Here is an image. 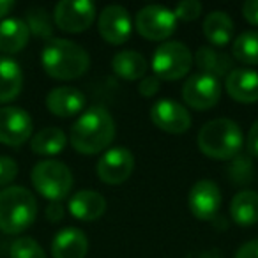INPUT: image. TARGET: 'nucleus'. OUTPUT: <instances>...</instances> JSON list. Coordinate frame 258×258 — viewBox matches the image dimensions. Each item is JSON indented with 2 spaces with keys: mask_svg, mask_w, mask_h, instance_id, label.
Instances as JSON below:
<instances>
[{
  "mask_svg": "<svg viewBox=\"0 0 258 258\" xmlns=\"http://www.w3.org/2000/svg\"><path fill=\"white\" fill-rule=\"evenodd\" d=\"M115 138V120L103 106H90L73 124L69 142L80 154L103 152Z\"/></svg>",
  "mask_w": 258,
  "mask_h": 258,
  "instance_id": "1",
  "label": "nucleus"
},
{
  "mask_svg": "<svg viewBox=\"0 0 258 258\" xmlns=\"http://www.w3.org/2000/svg\"><path fill=\"white\" fill-rule=\"evenodd\" d=\"M41 64L48 76L55 80H76L87 73L90 57L80 44L69 39H50L43 48Z\"/></svg>",
  "mask_w": 258,
  "mask_h": 258,
  "instance_id": "2",
  "label": "nucleus"
},
{
  "mask_svg": "<svg viewBox=\"0 0 258 258\" xmlns=\"http://www.w3.org/2000/svg\"><path fill=\"white\" fill-rule=\"evenodd\" d=\"M89 253V239L78 228H64L51 240L53 258H85Z\"/></svg>",
  "mask_w": 258,
  "mask_h": 258,
  "instance_id": "17",
  "label": "nucleus"
},
{
  "mask_svg": "<svg viewBox=\"0 0 258 258\" xmlns=\"http://www.w3.org/2000/svg\"><path fill=\"white\" fill-rule=\"evenodd\" d=\"M46 218L53 223L60 221L64 218V207H62L60 202H50V205L46 207Z\"/></svg>",
  "mask_w": 258,
  "mask_h": 258,
  "instance_id": "35",
  "label": "nucleus"
},
{
  "mask_svg": "<svg viewBox=\"0 0 258 258\" xmlns=\"http://www.w3.org/2000/svg\"><path fill=\"white\" fill-rule=\"evenodd\" d=\"M37 202L27 187L8 186L0 191V232L18 235L34 225Z\"/></svg>",
  "mask_w": 258,
  "mask_h": 258,
  "instance_id": "4",
  "label": "nucleus"
},
{
  "mask_svg": "<svg viewBox=\"0 0 258 258\" xmlns=\"http://www.w3.org/2000/svg\"><path fill=\"white\" fill-rule=\"evenodd\" d=\"M85 103V94L75 87H57V89L50 90L46 96V108L50 110V113L62 118L82 113Z\"/></svg>",
  "mask_w": 258,
  "mask_h": 258,
  "instance_id": "16",
  "label": "nucleus"
},
{
  "mask_svg": "<svg viewBox=\"0 0 258 258\" xmlns=\"http://www.w3.org/2000/svg\"><path fill=\"white\" fill-rule=\"evenodd\" d=\"M18 175V163L9 156H0V187L8 186Z\"/></svg>",
  "mask_w": 258,
  "mask_h": 258,
  "instance_id": "30",
  "label": "nucleus"
},
{
  "mask_svg": "<svg viewBox=\"0 0 258 258\" xmlns=\"http://www.w3.org/2000/svg\"><path fill=\"white\" fill-rule=\"evenodd\" d=\"M34 122L29 111L18 106L0 108V144L8 147H20L30 140Z\"/></svg>",
  "mask_w": 258,
  "mask_h": 258,
  "instance_id": "9",
  "label": "nucleus"
},
{
  "mask_svg": "<svg viewBox=\"0 0 258 258\" xmlns=\"http://www.w3.org/2000/svg\"><path fill=\"white\" fill-rule=\"evenodd\" d=\"M187 205L195 218L202 221H211L218 216L221 207V191L218 184L209 179H202L189 189L187 195Z\"/></svg>",
  "mask_w": 258,
  "mask_h": 258,
  "instance_id": "13",
  "label": "nucleus"
},
{
  "mask_svg": "<svg viewBox=\"0 0 258 258\" xmlns=\"http://www.w3.org/2000/svg\"><path fill=\"white\" fill-rule=\"evenodd\" d=\"M247 151L251 156L258 158V120H254V124L249 127V133H247Z\"/></svg>",
  "mask_w": 258,
  "mask_h": 258,
  "instance_id": "34",
  "label": "nucleus"
},
{
  "mask_svg": "<svg viewBox=\"0 0 258 258\" xmlns=\"http://www.w3.org/2000/svg\"><path fill=\"white\" fill-rule=\"evenodd\" d=\"M232 64V57H228L226 53H219L209 46H202L197 51V66L200 73L211 75L218 80L219 76H228V73L233 71Z\"/></svg>",
  "mask_w": 258,
  "mask_h": 258,
  "instance_id": "25",
  "label": "nucleus"
},
{
  "mask_svg": "<svg viewBox=\"0 0 258 258\" xmlns=\"http://www.w3.org/2000/svg\"><path fill=\"white\" fill-rule=\"evenodd\" d=\"M232 219L239 226H253L258 223V193L256 191H240L230 204Z\"/></svg>",
  "mask_w": 258,
  "mask_h": 258,
  "instance_id": "23",
  "label": "nucleus"
},
{
  "mask_svg": "<svg viewBox=\"0 0 258 258\" xmlns=\"http://www.w3.org/2000/svg\"><path fill=\"white\" fill-rule=\"evenodd\" d=\"M151 120L156 127L170 135H182L191 127V115L173 99H159L151 108Z\"/></svg>",
  "mask_w": 258,
  "mask_h": 258,
  "instance_id": "12",
  "label": "nucleus"
},
{
  "mask_svg": "<svg viewBox=\"0 0 258 258\" xmlns=\"http://www.w3.org/2000/svg\"><path fill=\"white\" fill-rule=\"evenodd\" d=\"M30 30L23 20L8 18L0 22V51L4 55H13L27 46Z\"/></svg>",
  "mask_w": 258,
  "mask_h": 258,
  "instance_id": "19",
  "label": "nucleus"
},
{
  "mask_svg": "<svg viewBox=\"0 0 258 258\" xmlns=\"http://www.w3.org/2000/svg\"><path fill=\"white\" fill-rule=\"evenodd\" d=\"M198 149L207 158L226 161L233 159L240 152L244 144V135L239 124L232 118H214L204 124L198 131Z\"/></svg>",
  "mask_w": 258,
  "mask_h": 258,
  "instance_id": "3",
  "label": "nucleus"
},
{
  "mask_svg": "<svg viewBox=\"0 0 258 258\" xmlns=\"http://www.w3.org/2000/svg\"><path fill=\"white\" fill-rule=\"evenodd\" d=\"M68 145V137L60 127H44L30 140L32 152L39 156H57Z\"/></svg>",
  "mask_w": 258,
  "mask_h": 258,
  "instance_id": "24",
  "label": "nucleus"
},
{
  "mask_svg": "<svg viewBox=\"0 0 258 258\" xmlns=\"http://www.w3.org/2000/svg\"><path fill=\"white\" fill-rule=\"evenodd\" d=\"M27 27L30 34H34L39 39H50L53 36V22L46 9L43 8H32L27 13Z\"/></svg>",
  "mask_w": 258,
  "mask_h": 258,
  "instance_id": "27",
  "label": "nucleus"
},
{
  "mask_svg": "<svg viewBox=\"0 0 258 258\" xmlns=\"http://www.w3.org/2000/svg\"><path fill=\"white\" fill-rule=\"evenodd\" d=\"M235 258H258V239H253L249 242L242 244L237 249Z\"/></svg>",
  "mask_w": 258,
  "mask_h": 258,
  "instance_id": "33",
  "label": "nucleus"
},
{
  "mask_svg": "<svg viewBox=\"0 0 258 258\" xmlns=\"http://www.w3.org/2000/svg\"><path fill=\"white\" fill-rule=\"evenodd\" d=\"M69 212L80 221H96L106 212V200L97 191L82 189L69 198Z\"/></svg>",
  "mask_w": 258,
  "mask_h": 258,
  "instance_id": "18",
  "label": "nucleus"
},
{
  "mask_svg": "<svg viewBox=\"0 0 258 258\" xmlns=\"http://www.w3.org/2000/svg\"><path fill=\"white\" fill-rule=\"evenodd\" d=\"M242 16L251 25L258 27V0H249L242 6Z\"/></svg>",
  "mask_w": 258,
  "mask_h": 258,
  "instance_id": "32",
  "label": "nucleus"
},
{
  "mask_svg": "<svg viewBox=\"0 0 258 258\" xmlns=\"http://www.w3.org/2000/svg\"><path fill=\"white\" fill-rule=\"evenodd\" d=\"M225 89L237 103H256L258 101V71L237 68L225 78Z\"/></svg>",
  "mask_w": 258,
  "mask_h": 258,
  "instance_id": "15",
  "label": "nucleus"
},
{
  "mask_svg": "<svg viewBox=\"0 0 258 258\" xmlns=\"http://www.w3.org/2000/svg\"><path fill=\"white\" fill-rule=\"evenodd\" d=\"M111 68H113L115 75L129 80V82L145 78V75H147V60L144 55L133 50L118 51L111 60Z\"/></svg>",
  "mask_w": 258,
  "mask_h": 258,
  "instance_id": "22",
  "label": "nucleus"
},
{
  "mask_svg": "<svg viewBox=\"0 0 258 258\" xmlns=\"http://www.w3.org/2000/svg\"><path fill=\"white\" fill-rule=\"evenodd\" d=\"M193 64V53L180 41H168L158 46L152 57V71L158 80L173 82L189 73Z\"/></svg>",
  "mask_w": 258,
  "mask_h": 258,
  "instance_id": "6",
  "label": "nucleus"
},
{
  "mask_svg": "<svg viewBox=\"0 0 258 258\" xmlns=\"http://www.w3.org/2000/svg\"><path fill=\"white\" fill-rule=\"evenodd\" d=\"M204 34L214 46H226L233 37V20L225 11H212L204 20Z\"/></svg>",
  "mask_w": 258,
  "mask_h": 258,
  "instance_id": "21",
  "label": "nucleus"
},
{
  "mask_svg": "<svg viewBox=\"0 0 258 258\" xmlns=\"http://www.w3.org/2000/svg\"><path fill=\"white\" fill-rule=\"evenodd\" d=\"M232 55L242 64L258 66V30H246L233 41Z\"/></svg>",
  "mask_w": 258,
  "mask_h": 258,
  "instance_id": "26",
  "label": "nucleus"
},
{
  "mask_svg": "<svg viewBox=\"0 0 258 258\" xmlns=\"http://www.w3.org/2000/svg\"><path fill=\"white\" fill-rule=\"evenodd\" d=\"M96 20V6L89 0H60L55 6L53 22L69 34L85 32Z\"/></svg>",
  "mask_w": 258,
  "mask_h": 258,
  "instance_id": "8",
  "label": "nucleus"
},
{
  "mask_svg": "<svg viewBox=\"0 0 258 258\" xmlns=\"http://www.w3.org/2000/svg\"><path fill=\"white\" fill-rule=\"evenodd\" d=\"M159 85H161V80H158L156 76H145L138 85V92L144 97H154L159 90Z\"/></svg>",
  "mask_w": 258,
  "mask_h": 258,
  "instance_id": "31",
  "label": "nucleus"
},
{
  "mask_svg": "<svg viewBox=\"0 0 258 258\" xmlns=\"http://www.w3.org/2000/svg\"><path fill=\"white\" fill-rule=\"evenodd\" d=\"M202 9H204V6L198 0H184L175 6L173 15L177 20H182V22H195L202 15Z\"/></svg>",
  "mask_w": 258,
  "mask_h": 258,
  "instance_id": "29",
  "label": "nucleus"
},
{
  "mask_svg": "<svg viewBox=\"0 0 258 258\" xmlns=\"http://www.w3.org/2000/svg\"><path fill=\"white\" fill-rule=\"evenodd\" d=\"M135 170V156L125 147H115L104 152L97 161V175L104 184L118 186L131 177Z\"/></svg>",
  "mask_w": 258,
  "mask_h": 258,
  "instance_id": "11",
  "label": "nucleus"
},
{
  "mask_svg": "<svg viewBox=\"0 0 258 258\" xmlns=\"http://www.w3.org/2000/svg\"><path fill=\"white\" fill-rule=\"evenodd\" d=\"M13 8H15L13 0H0V20L4 18V16H8Z\"/></svg>",
  "mask_w": 258,
  "mask_h": 258,
  "instance_id": "36",
  "label": "nucleus"
},
{
  "mask_svg": "<svg viewBox=\"0 0 258 258\" xmlns=\"http://www.w3.org/2000/svg\"><path fill=\"white\" fill-rule=\"evenodd\" d=\"M97 29L106 43L122 44L133 32V22H131L127 9H124L122 6H108L101 11Z\"/></svg>",
  "mask_w": 258,
  "mask_h": 258,
  "instance_id": "14",
  "label": "nucleus"
},
{
  "mask_svg": "<svg viewBox=\"0 0 258 258\" xmlns=\"http://www.w3.org/2000/svg\"><path fill=\"white\" fill-rule=\"evenodd\" d=\"M23 89V73L11 57H0V103H9L20 96Z\"/></svg>",
  "mask_w": 258,
  "mask_h": 258,
  "instance_id": "20",
  "label": "nucleus"
},
{
  "mask_svg": "<svg viewBox=\"0 0 258 258\" xmlns=\"http://www.w3.org/2000/svg\"><path fill=\"white\" fill-rule=\"evenodd\" d=\"M138 34L149 41H165L177 30V18L165 6H147L135 18Z\"/></svg>",
  "mask_w": 258,
  "mask_h": 258,
  "instance_id": "7",
  "label": "nucleus"
},
{
  "mask_svg": "<svg viewBox=\"0 0 258 258\" xmlns=\"http://www.w3.org/2000/svg\"><path fill=\"white\" fill-rule=\"evenodd\" d=\"M11 258H46V254L32 237H20L11 244Z\"/></svg>",
  "mask_w": 258,
  "mask_h": 258,
  "instance_id": "28",
  "label": "nucleus"
},
{
  "mask_svg": "<svg viewBox=\"0 0 258 258\" xmlns=\"http://www.w3.org/2000/svg\"><path fill=\"white\" fill-rule=\"evenodd\" d=\"M30 179L36 191L50 202H60L73 189V173L68 165L57 159H44L32 168Z\"/></svg>",
  "mask_w": 258,
  "mask_h": 258,
  "instance_id": "5",
  "label": "nucleus"
},
{
  "mask_svg": "<svg viewBox=\"0 0 258 258\" xmlns=\"http://www.w3.org/2000/svg\"><path fill=\"white\" fill-rule=\"evenodd\" d=\"M182 97L186 104L195 110H211L219 103L221 83L218 78L205 73L191 75L182 87Z\"/></svg>",
  "mask_w": 258,
  "mask_h": 258,
  "instance_id": "10",
  "label": "nucleus"
}]
</instances>
